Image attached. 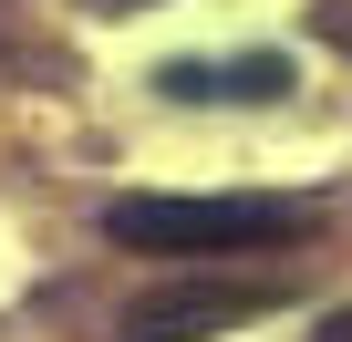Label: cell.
Returning <instances> with one entry per match:
<instances>
[{"mask_svg":"<svg viewBox=\"0 0 352 342\" xmlns=\"http://www.w3.org/2000/svg\"><path fill=\"white\" fill-rule=\"evenodd\" d=\"M155 94H176V104H270V94H290V63H280V52H228V63H166V73H155Z\"/></svg>","mask_w":352,"mask_h":342,"instance_id":"3","label":"cell"},{"mask_svg":"<svg viewBox=\"0 0 352 342\" xmlns=\"http://www.w3.org/2000/svg\"><path fill=\"white\" fill-rule=\"evenodd\" d=\"M104 239L145 249V259H228V249L311 239V208L300 197H114Z\"/></svg>","mask_w":352,"mask_h":342,"instance_id":"1","label":"cell"},{"mask_svg":"<svg viewBox=\"0 0 352 342\" xmlns=\"http://www.w3.org/2000/svg\"><path fill=\"white\" fill-rule=\"evenodd\" d=\"M280 301H290L280 280H166V290H145L124 311L114 342H208V332H239V321H259Z\"/></svg>","mask_w":352,"mask_h":342,"instance_id":"2","label":"cell"},{"mask_svg":"<svg viewBox=\"0 0 352 342\" xmlns=\"http://www.w3.org/2000/svg\"><path fill=\"white\" fill-rule=\"evenodd\" d=\"M311 342H352V311H331V321H321V332H311Z\"/></svg>","mask_w":352,"mask_h":342,"instance_id":"4","label":"cell"}]
</instances>
